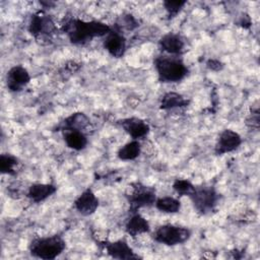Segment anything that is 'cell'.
<instances>
[{"label": "cell", "instance_id": "1", "mask_svg": "<svg viewBox=\"0 0 260 260\" xmlns=\"http://www.w3.org/2000/svg\"><path fill=\"white\" fill-rule=\"evenodd\" d=\"M112 27L99 20L85 21L79 18L70 17L61 24V30L67 35L73 45L83 46L94 38L106 37Z\"/></svg>", "mask_w": 260, "mask_h": 260}, {"label": "cell", "instance_id": "2", "mask_svg": "<svg viewBox=\"0 0 260 260\" xmlns=\"http://www.w3.org/2000/svg\"><path fill=\"white\" fill-rule=\"evenodd\" d=\"M153 65L158 80L164 83H175L183 80L189 70L179 56L159 55L154 58Z\"/></svg>", "mask_w": 260, "mask_h": 260}, {"label": "cell", "instance_id": "3", "mask_svg": "<svg viewBox=\"0 0 260 260\" xmlns=\"http://www.w3.org/2000/svg\"><path fill=\"white\" fill-rule=\"evenodd\" d=\"M66 248L64 239L59 235L34 239L28 250L31 256L45 260H52L63 253Z\"/></svg>", "mask_w": 260, "mask_h": 260}, {"label": "cell", "instance_id": "4", "mask_svg": "<svg viewBox=\"0 0 260 260\" xmlns=\"http://www.w3.org/2000/svg\"><path fill=\"white\" fill-rule=\"evenodd\" d=\"M191 237V231L182 225L162 224L159 225L152 234L155 242L166 246H176L187 242Z\"/></svg>", "mask_w": 260, "mask_h": 260}, {"label": "cell", "instance_id": "5", "mask_svg": "<svg viewBox=\"0 0 260 260\" xmlns=\"http://www.w3.org/2000/svg\"><path fill=\"white\" fill-rule=\"evenodd\" d=\"M189 198L199 214L207 215L215 210L218 204L219 194L212 186H202L195 187Z\"/></svg>", "mask_w": 260, "mask_h": 260}, {"label": "cell", "instance_id": "6", "mask_svg": "<svg viewBox=\"0 0 260 260\" xmlns=\"http://www.w3.org/2000/svg\"><path fill=\"white\" fill-rule=\"evenodd\" d=\"M126 199L131 212H135L139 208L150 207L156 200L155 189L140 182H134L131 184V191L126 194Z\"/></svg>", "mask_w": 260, "mask_h": 260}, {"label": "cell", "instance_id": "7", "mask_svg": "<svg viewBox=\"0 0 260 260\" xmlns=\"http://www.w3.org/2000/svg\"><path fill=\"white\" fill-rule=\"evenodd\" d=\"M28 31L38 41H50L57 32V26L50 15L44 11H38L30 17Z\"/></svg>", "mask_w": 260, "mask_h": 260}, {"label": "cell", "instance_id": "8", "mask_svg": "<svg viewBox=\"0 0 260 260\" xmlns=\"http://www.w3.org/2000/svg\"><path fill=\"white\" fill-rule=\"evenodd\" d=\"M30 81L28 71L21 65L11 67L6 74V86L11 92H18L22 90Z\"/></svg>", "mask_w": 260, "mask_h": 260}, {"label": "cell", "instance_id": "9", "mask_svg": "<svg viewBox=\"0 0 260 260\" xmlns=\"http://www.w3.org/2000/svg\"><path fill=\"white\" fill-rule=\"evenodd\" d=\"M242 144V137L239 133L232 129H224L220 132L215 146L214 152L217 155H222L236 150Z\"/></svg>", "mask_w": 260, "mask_h": 260}, {"label": "cell", "instance_id": "10", "mask_svg": "<svg viewBox=\"0 0 260 260\" xmlns=\"http://www.w3.org/2000/svg\"><path fill=\"white\" fill-rule=\"evenodd\" d=\"M104 48L114 58L124 56L126 52V39L116 26L112 27L111 31L105 37Z\"/></svg>", "mask_w": 260, "mask_h": 260}, {"label": "cell", "instance_id": "11", "mask_svg": "<svg viewBox=\"0 0 260 260\" xmlns=\"http://www.w3.org/2000/svg\"><path fill=\"white\" fill-rule=\"evenodd\" d=\"M119 124L123 130L134 140L145 137L150 131L149 125L144 120L137 117L125 118L120 120Z\"/></svg>", "mask_w": 260, "mask_h": 260}, {"label": "cell", "instance_id": "12", "mask_svg": "<svg viewBox=\"0 0 260 260\" xmlns=\"http://www.w3.org/2000/svg\"><path fill=\"white\" fill-rule=\"evenodd\" d=\"M104 248L106 249L108 255L114 259L130 260L140 258L137 254L133 252L132 248L124 239H120L115 242H105Z\"/></svg>", "mask_w": 260, "mask_h": 260}, {"label": "cell", "instance_id": "13", "mask_svg": "<svg viewBox=\"0 0 260 260\" xmlns=\"http://www.w3.org/2000/svg\"><path fill=\"white\" fill-rule=\"evenodd\" d=\"M158 47L168 55L180 56L185 51V42L179 34L168 32L159 39Z\"/></svg>", "mask_w": 260, "mask_h": 260}, {"label": "cell", "instance_id": "14", "mask_svg": "<svg viewBox=\"0 0 260 260\" xmlns=\"http://www.w3.org/2000/svg\"><path fill=\"white\" fill-rule=\"evenodd\" d=\"M90 121L89 118L82 112H76L71 114L70 116L66 117L64 120H62L54 129V131H82L84 130L88 125Z\"/></svg>", "mask_w": 260, "mask_h": 260}, {"label": "cell", "instance_id": "15", "mask_svg": "<svg viewBox=\"0 0 260 260\" xmlns=\"http://www.w3.org/2000/svg\"><path fill=\"white\" fill-rule=\"evenodd\" d=\"M74 207L80 214L87 216L94 213L99 207V199L91 189H86L74 200Z\"/></svg>", "mask_w": 260, "mask_h": 260}, {"label": "cell", "instance_id": "16", "mask_svg": "<svg viewBox=\"0 0 260 260\" xmlns=\"http://www.w3.org/2000/svg\"><path fill=\"white\" fill-rule=\"evenodd\" d=\"M125 231L129 236H131L132 238H135L139 235L149 233L150 225L142 215H140L137 211H135V212H131V216L128 218L125 224Z\"/></svg>", "mask_w": 260, "mask_h": 260}, {"label": "cell", "instance_id": "17", "mask_svg": "<svg viewBox=\"0 0 260 260\" xmlns=\"http://www.w3.org/2000/svg\"><path fill=\"white\" fill-rule=\"evenodd\" d=\"M56 191H57V187L53 184L37 183L28 187L26 196L30 201L35 203H40L45 201L50 196H52Z\"/></svg>", "mask_w": 260, "mask_h": 260}, {"label": "cell", "instance_id": "18", "mask_svg": "<svg viewBox=\"0 0 260 260\" xmlns=\"http://www.w3.org/2000/svg\"><path fill=\"white\" fill-rule=\"evenodd\" d=\"M190 101L186 99L184 95L178 92L170 91L164 94L161 98L159 109L160 110H173L176 108H184L189 105Z\"/></svg>", "mask_w": 260, "mask_h": 260}, {"label": "cell", "instance_id": "19", "mask_svg": "<svg viewBox=\"0 0 260 260\" xmlns=\"http://www.w3.org/2000/svg\"><path fill=\"white\" fill-rule=\"evenodd\" d=\"M63 137L66 145L74 150H82L87 145V138L82 131H65L63 132Z\"/></svg>", "mask_w": 260, "mask_h": 260}, {"label": "cell", "instance_id": "20", "mask_svg": "<svg viewBox=\"0 0 260 260\" xmlns=\"http://www.w3.org/2000/svg\"><path fill=\"white\" fill-rule=\"evenodd\" d=\"M141 152V145L138 140H132L127 142L119 148L117 155L121 160H134L139 156Z\"/></svg>", "mask_w": 260, "mask_h": 260}, {"label": "cell", "instance_id": "21", "mask_svg": "<svg viewBox=\"0 0 260 260\" xmlns=\"http://www.w3.org/2000/svg\"><path fill=\"white\" fill-rule=\"evenodd\" d=\"M154 206L156 209L165 213H177L181 209V202L177 198L166 196L156 198Z\"/></svg>", "mask_w": 260, "mask_h": 260}, {"label": "cell", "instance_id": "22", "mask_svg": "<svg viewBox=\"0 0 260 260\" xmlns=\"http://www.w3.org/2000/svg\"><path fill=\"white\" fill-rule=\"evenodd\" d=\"M18 164L16 156L10 153H2L0 156V172L1 174L14 175L15 167Z\"/></svg>", "mask_w": 260, "mask_h": 260}, {"label": "cell", "instance_id": "23", "mask_svg": "<svg viewBox=\"0 0 260 260\" xmlns=\"http://www.w3.org/2000/svg\"><path fill=\"white\" fill-rule=\"evenodd\" d=\"M173 189L179 196H188L189 197L193 193L195 186L189 180L176 179L173 183Z\"/></svg>", "mask_w": 260, "mask_h": 260}, {"label": "cell", "instance_id": "24", "mask_svg": "<svg viewBox=\"0 0 260 260\" xmlns=\"http://www.w3.org/2000/svg\"><path fill=\"white\" fill-rule=\"evenodd\" d=\"M187 1L185 0H179V1H171V0H168V1H164L162 5L167 11V15H168V18L171 19V18H174L178 15V13L182 10V8L186 5Z\"/></svg>", "mask_w": 260, "mask_h": 260}, {"label": "cell", "instance_id": "25", "mask_svg": "<svg viewBox=\"0 0 260 260\" xmlns=\"http://www.w3.org/2000/svg\"><path fill=\"white\" fill-rule=\"evenodd\" d=\"M246 124L247 126H249L250 128H254V129H258L259 128V109H252L249 117L246 120Z\"/></svg>", "mask_w": 260, "mask_h": 260}, {"label": "cell", "instance_id": "26", "mask_svg": "<svg viewBox=\"0 0 260 260\" xmlns=\"http://www.w3.org/2000/svg\"><path fill=\"white\" fill-rule=\"evenodd\" d=\"M122 24H116L117 26H124L126 27L127 29H133L134 27H136L138 25L136 19L131 15V14H128L126 16H123L122 17Z\"/></svg>", "mask_w": 260, "mask_h": 260}, {"label": "cell", "instance_id": "27", "mask_svg": "<svg viewBox=\"0 0 260 260\" xmlns=\"http://www.w3.org/2000/svg\"><path fill=\"white\" fill-rule=\"evenodd\" d=\"M206 65H207V67H208L209 69L214 70V71H219V70H221L222 67H223V64H222L220 61L216 60V59H209V60L207 61Z\"/></svg>", "mask_w": 260, "mask_h": 260}, {"label": "cell", "instance_id": "28", "mask_svg": "<svg viewBox=\"0 0 260 260\" xmlns=\"http://www.w3.org/2000/svg\"><path fill=\"white\" fill-rule=\"evenodd\" d=\"M239 24L242 26V27H245V28H248L251 26V19L249 17V15L247 14H244L243 16H241L240 20H239Z\"/></svg>", "mask_w": 260, "mask_h": 260}]
</instances>
